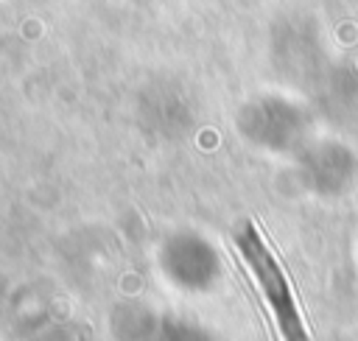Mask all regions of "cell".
<instances>
[{"instance_id": "obj_1", "label": "cell", "mask_w": 358, "mask_h": 341, "mask_svg": "<svg viewBox=\"0 0 358 341\" xmlns=\"http://www.w3.org/2000/svg\"><path fill=\"white\" fill-rule=\"evenodd\" d=\"M235 246L238 252L243 254L246 266L252 268L266 302L271 305L274 316H277V327L282 333V341H308V333H305V324H302V316H299V307H296V299L291 293V285L277 263V257L271 254V249L263 243L260 232L255 224H246L238 238H235Z\"/></svg>"}]
</instances>
